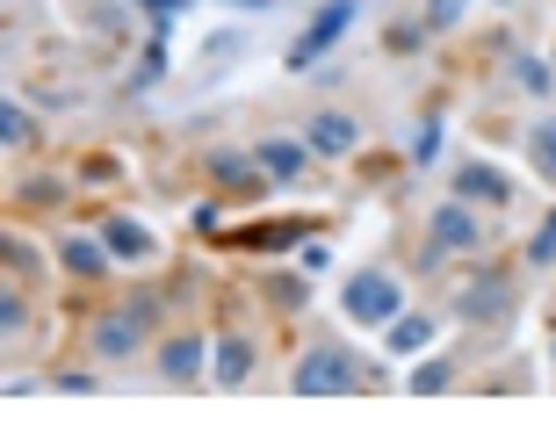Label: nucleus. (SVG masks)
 <instances>
[{
    "label": "nucleus",
    "mask_w": 556,
    "mask_h": 433,
    "mask_svg": "<svg viewBox=\"0 0 556 433\" xmlns=\"http://www.w3.org/2000/svg\"><path fill=\"white\" fill-rule=\"evenodd\" d=\"M152 318H160V296H144V289H138V296H124L109 318H94V326H87V354H94V361H130V354L144 347Z\"/></svg>",
    "instance_id": "nucleus-1"
},
{
    "label": "nucleus",
    "mask_w": 556,
    "mask_h": 433,
    "mask_svg": "<svg viewBox=\"0 0 556 433\" xmlns=\"http://www.w3.org/2000/svg\"><path fill=\"white\" fill-rule=\"evenodd\" d=\"M340 310H348V326L383 332L397 310H405V289H397L391 268H362V275H348V289H340Z\"/></svg>",
    "instance_id": "nucleus-2"
},
{
    "label": "nucleus",
    "mask_w": 556,
    "mask_h": 433,
    "mask_svg": "<svg viewBox=\"0 0 556 433\" xmlns=\"http://www.w3.org/2000/svg\"><path fill=\"white\" fill-rule=\"evenodd\" d=\"M484 246V217H477V203H441V209H427V246H419V260H448V253H477Z\"/></svg>",
    "instance_id": "nucleus-3"
},
{
    "label": "nucleus",
    "mask_w": 556,
    "mask_h": 433,
    "mask_svg": "<svg viewBox=\"0 0 556 433\" xmlns=\"http://www.w3.org/2000/svg\"><path fill=\"white\" fill-rule=\"evenodd\" d=\"M354 15H362V0H326V8H318V15L304 22V37L289 43V73H311V65H318V59L332 51V43H340V37L354 29Z\"/></svg>",
    "instance_id": "nucleus-4"
},
{
    "label": "nucleus",
    "mask_w": 556,
    "mask_h": 433,
    "mask_svg": "<svg viewBox=\"0 0 556 433\" xmlns=\"http://www.w3.org/2000/svg\"><path fill=\"white\" fill-rule=\"evenodd\" d=\"M289 383H296V397H348V391H362V369H354V354H340V347H311Z\"/></svg>",
    "instance_id": "nucleus-5"
},
{
    "label": "nucleus",
    "mask_w": 556,
    "mask_h": 433,
    "mask_svg": "<svg viewBox=\"0 0 556 433\" xmlns=\"http://www.w3.org/2000/svg\"><path fill=\"white\" fill-rule=\"evenodd\" d=\"M506 310H514V282H506L498 268H484L477 282H463V296H455V318H463V326H498Z\"/></svg>",
    "instance_id": "nucleus-6"
},
{
    "label": "nucleus",
    "mask_w": 556,
    "mask_h": 433,
    "mask_svg": "<svg viewBox=\"0 0 556 433\" xmlns=\"http://www.w3.org/2000/svg\"><path fill=\"white\" fill-rule=\"evenodd\" d=\"M203 174L225 188V195H247V203H261V195H268V166L253 160V152H210Z\"/></svg>",
    "instance_id": "nucleus-7"
},
{
    "label": "nucleus",
    "mask_w": 556,
    "mask_h": 433,
    "mask_svg": "<svg viewBox=\"0 0 556 433\" xmlns=\"http://www.w3.org/2000/svg\"><path fill=\"white\" fill-rule=\"evenodd\" d=\"M304 144L318 152V160H348L354 144H362V124H354L348 109H318V116L304 124Z\"/></svg>",
    "instance_id": "nucleus-8"
},
{
    "label": "nucleus",
    "mask_w": 556,
    "mask_h": 433,
    "mask_svg": "<svg viewBox=\"0 0 556 433\" xmlns=\"http://www.w3.org/2000/svg\"><path fill=\"white\" fill-rule=\"evenodd\" d=\"M289 239H311L304 217H261V225L225 231V246H231V253H275V246H289Z\"/></svg>",
    "instance_id": "nucleus-9"
},
{
    "label": "nucleus",
    "mask_w": 556,
    "mask_h": 433,
    "mask_svg": "<svg viewBox=\"0 0 556 433\" xmlns=\"http://www.w3.org/2000/svg\"><path fill=\"white\" fill-rule=\"evenodd\" d=\"M253 160L268 166V181H296L311 160V144L304 138H253Z\"/></svg>",
    "instance_id": "nucleus-10"
},
{
    "label": "nucleus",
    "mask_w": 556,
    "mask_h": 433,
    "mask_svg": "<svg viewBox=\"0 0 556 433\" xmlns=\"http://www.w3.org/2000/svg\"><path fill=\"white\" fill-rule=\"evenodd\" d=\"M455 195H463V203H492V209H498L514 188H506V174H498V166L470 160V166H455Z\"/></svg>",
    "instance_id": "nucleus-11"
},
{
    "label": "nucleus",
    "mask_w": 556,
    "mask_h": 433,
    "mask_svg": "<svg viewBox=\"0 0 556 433\" xmlns=\"http://www.w3.org/2000/svg\"><path fill=\"white\" fill-rule=\"evenodd\" d=\"M109 260H116V253H109L102 239H80V231H73V239L59 246V268L73 275V282H102V268H109Z\"/></svg>",
    "instance_id": "nucleus-12"
},
{
    "label": "nucleus",
    "mask_w": 556,
    "mask_h": 433,
    "mask_svg": "<svg viewBox=\"0 0 556 433\" xmlns=\"http://www.w3.org/2000/svg\"><path fill=\"white\" fill-rule=\"evenodd\" d=\"M203 361H210V347H203V340H188V332L160 347V375H166V383H195V375H203Z\"/></svg>",
    "instance_id": "nucleus-13"
},
{
    "label": "nucleus",
    "mask_w": 556,
    "mask_h": 433,
    "mask_svg": "<svg viewBox=\"0 0 556 433\" xmlns=\"http://www.w3.org/2000/svg\"><path fill=\"white\" fill-rule=\"evenodd\" d=\"M102 246L116 253V260H152V231H144L138 217H109V225H102Z\"/></svg>",
    "instance_id": "nucleus-14"
},
{
    "label": "nucleus",
    "mask_w": 556,
    "mask_h": 433,
    "mask_svg": "<svg viewBox=\"0 0 556 433\" xmlns=\"http://www.w3.org/2000/svg\"><path fill=\"white\" fill-rule=\"evenodd\" d=\"M383 347H391V354H419V347H433V318H427V310H397L391 326H383Z\"/></svg>",
    "instance_id": "nucleus-15"
},
{
    "label": "nucleus",
    "mask_w": 556,
    "mask_h": 433,
    "mask_svg": "<svg viewBox=\"0 0 556 433\" xmlns=\"http://www.w3.org/2000/svg\"><path fill=\"white\" fill-rule=\"evenodd\" d=\"M247 375H253V340L225 332V340H217V383H225V391H247Z\"/></svg>",
    "instance_id": "nucleus-16"
},
{
    "label": "nucleus",
    "mask_w": 556,
    "mask_h": 433,
    "mask_svg": "<svg viewBox=\"0 0 556 433\" xmlns=\"http://www.w3.org/2000/svg\"><path fill=\"white\" fill-rule=\"evenodd\" d=\"M514 80H520V94H549V87H556V59L520 51V59H514Z\"/></svg>",
    "instance_id": "nucleus-17"
},
{
    "label": "nucleus",
    "mask_w": 556,
    "mask_h": 433,
    "mask_svg": "<svg viewBox=\"0 0 556 433\" xmlns=\"http://www.w3.org/2000/svg\"><path fill=\"white\" fill-rule=\"evenodd\" d=\"M528 160H535L542 181H556V116H542V124L528 130Z\"/></svg>",
    "instance_id": "nucleus-18"
},
{
    "label": "nucleus",
    "mask_w": 556,
    "mask_h": 433,
    "mask_svg": "<svg viewBox=\"0 0 556 433\" xmlns=\"http://www.w3.org/2000/svg\"><path fill=\"white\" fill-rule=\"evenodd\" d=\"M268 304L275 310H304L311 304V275H275V282H268Z\"/></svg>",
    "instance_id": "nucleus-19"
},
{
    "label": "nucleus",
    "mask_w": 556,
    "mask_h": 433,
    "mask_svg": "<svg viewBox=\"0 0 556 433\" xmlns=\"http://www.w3.org/2000/svg\"><path fill=\"white\" fill-rule=\"evenodd\" d=\"M0 138H8V144H15V152H22V144L37 138V116H29V109H22V102H8V109H0Z\"/></svg>",
    "instance_id": "nucleus-20"
},
{
    "label": "nucleus",
    "mask_w": 556,
    "mask_h": 433,
    "mask_svg": "<svg viewBox=\"0 0 556 433\" xmlns=\"http://www.w3.org/2000/svg\"><path fill=\"white\" fill-rule=\"evenodd\" d=\"M528 268H556V209L535 225V239H528Z\"/></svg>",
    "instance_id": "nucleus-21"
},
{
    "label": "nucleus",
    "mask_w": 556,
    "mask_h": 433,
    "mask_svg": "<svg viewBox=\"0 0 556 433\" xmlns=\"http://www.w3.org/2000/svg\"><path fill=\"white\" fill-rule=\"evenodd\" d=\"M448 383H455L448 361H427V369H413V397H433V391H448Z\"/></svg>",
    "instance_id": "nucleus-22"
},
{
    "label": "nucleus",
    "mask_w": 556,
    "mask_h": 433,
    "mask_svg": "<svg viewBox=\"0 0 556 433\" xmlns=\"http://www.w3.org/2000/svg\"><path fill=\"white\" fill-rule=\"evenodd\" d=\"M22 326H29V304H22V289H8V296H0V332L22 340Z\"/></svg>",
    "instance_id": "nucleus-23"
},
{
    "label": "nucleus",
    "mask_w": 556,
    "mask_h": 433,
    "mask_svg": "<svg viewBox=\"0 0 556 433\" xmlns=\"http://www.w3.org/2000/svg\"><path fill=\"white\" fill-rule=\"evenodd\" d=\"M433 152H441V124L427 116V124L413 130V160H419V166H433Z\"/></svg>",
    "instance_id": "nucleus-24"
},
{
    "label": "nucleus",
    "mask_w": 556,
    "mask_h": 433,
    "mask_svg": "<svg viewBox=\"0 0 556 433\" xmlns=\"http://www.w3.org/2000/svg\"><path fill=\"white\" fill-rule=\"evenodd\" d=\"M0 246H8V268H15V275H29V268H37V253H29V239H15V231H8Z\"/></svg>",
    "instance_id": "nucleus-25"
},
{
    "label": "nucleus",
    "mask_w": 556,
    "mask_h": 433,
    "mask_svg": "<svg viewBox=\"0 0 556 433\" xmlns=\"http://www.w3.org/2000/svg\"><path fill=\"white\" fill-rule=\"evenodd\" d=\"M463 8H470V0H427V29H448Z\"/></svg>",
    "instance_id": "nucleus-26"
},
{
    "label": "nucleus",
    "mask_w": 556,
    "mask_h": 433,
    "mask_svg": "<svg viewBox=\"0 0 556 433\" xmlns=\"http://www.w3.org/2000/svg\"><path fill=\"white\" fill-rule=\"evenodd\" d=\"M130 8H144V15H152V22H174V15H181V8H188V0H130Z\"/></svg>",
    "instance_id": "nucleus-27"
},
{
    "label": "nucleus",
    "mask_w": 556,
    "mask_h": 433,
    "mask_svg": "<svg viewBox=\"0 0 556 433\" xmlns=\"http://www.w3.org/2000/svg\"><path fill=\"white\" fill-rule=\"evenodd\" d=\"M225 8H253V15H261V8H268V0H225Z\"/></svg>",
    "instance_id": "nucleus-28"
}]
</instances>
